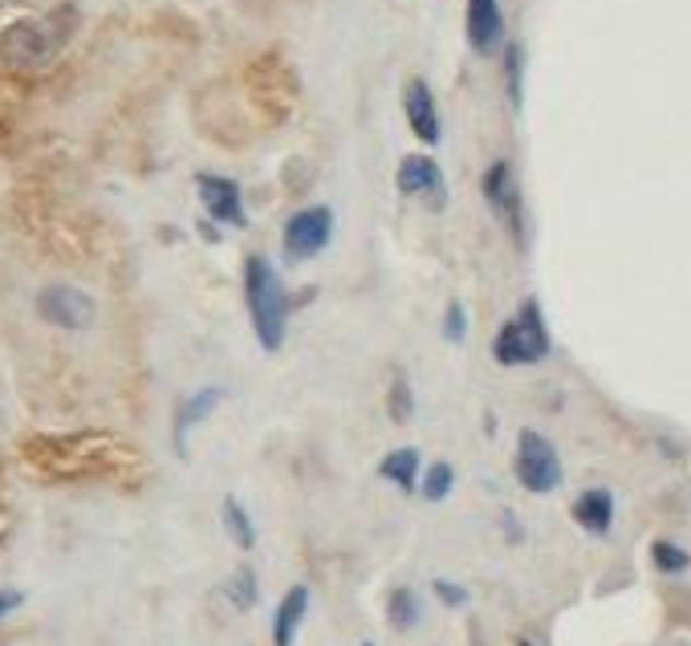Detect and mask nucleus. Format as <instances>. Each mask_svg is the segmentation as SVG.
<instances>
[{
  "instance_id": "obj_1",
  "label": "nucleus",
  "mask_w": 691,
  "mask_h": 646,
  "mask_svg": "<svg viewBox=\"0 0 691 646\" xmlns=\"http://www.w3.org/2000/svg\"><path fill=\"white\" fill-rule=\"evenodd\" d=\"M21 463L49 484H118L147 480L143 451L115 431H37L21 439Z\"/></svg>"
},
{
  "instance_id": "obj_2",
  "label": "nucleus",
  "mask_w": 691,
  "mask_h": 646,
  "mask_svg": "<svg viewBox=\"0 0 691 646\" xmlns=\"http://www.w3.org/2000/svg\"><path fill=\"white\" fill-rule=\"evenodd\" d=\"M73 25H78L73 4H58L54 13L42 16L25 13L16 16V21H9V25H0V66L13 73L42 70L45 61L70 42Z\"/></svg>"
},
{
  "instance_id": "obj_3",
  "label": "nucleus",
  "mask_w": 691,
  "mask_h": 646,
  "mask_svg": "<svg viewBox=\"0 0 691 646\" xmlns=\"http://www.w3.org/2000/svg\"><path fill=\"white\" fill-rule=\"evenodd\" d=\"M245 309L248 321H253V333L265 354H277L281 342H285L289 330V309H293V297H289L285 281L273 269V260L253 252L245 257Z\"/></svg>"
},
{
  "instance_id": "obj_4",
  "label": "nucleus",
  "mask_w": 691,
  "mask_h": 646,
  "mask_svg": "<svg viewBox=\"0 0 691 646\" xmlns=\"http://www.w3.org/2000/svg\"><path fill=\"white\" fill-rule=\"evenodd\" d=\"M297 94H302L297 73L277 49H265L245 66V98L265 127L285 122L293 115V106H297Z\"/></svg>"
},
{
  "instance_id": "obj_5",
  "label": "nucleus",
  "mask_w": 691,
  "mask_h": 646,
  "mask_svg": "<svg viewBox=\"0 0 691 646\" xmlns=\"http://www.w3.org/2000/svg\"><path fill=\"white\" fill-rule=\"evenodd\" d=\"M492 359L501 366H534V362L549 359V326L541 314V302L520 305L517 314L504 321L496 338H492Z\"/></svg>"
},
{
  "instance_id": "obj_6",
  "label": "nucleus",
  "mask_w": 691,
  "mask_h": 646,
  "mask_svg": "<svg viewBox=\"0 0 691 646\" xmlns=\"http://www.w3.org/2000/svg\"><path fill=\"white\" fill-rule=\"evenodd\" d=\"M513 472H517L520 489L546 496L562 484V456L558 447L549 444L541 431H520L517 435V460H513Z\"/></svg>"
},
{
  "instance_id": "obj_7",
  "label": "nucleus",
  "mask_w": 691,
  "mask_h": 646,
  "mask_svg": "<svg viewBox=\"0 0 691 646\" xmlns=\"http://www.w3.org/2000/svg\"><path fill=\"white\" fill-rule=\"evenodd\" d=\"M333 240V212L326 203H314V208H302L285 220V232H281V248H285V260L293 265H305V260L321 257Z\"/></svg>"
},
{
  "instance_id": "obj_8",
  "label": "nucleus",
  "mask_w": 691,
  "mask_h": 646,
  "mask_svg": "<svg viewBox=\"0 0 691 646\" xmlns=\"http://www.w3.org/2000/svg\"><path fill=\"white\" fill-rule=\"evenodd\" d=\"M480 191H484L492 215H496L504 224V232L513 236V245L525 248V203H520V187H517V175H513V163H508V158L489 163V172L480 179Z\"/></svg>"
},
{
  "instance_id": "obj_9",
  "label": "nucleus",
  "mask_w": 691,
  "mask_h": 646,
  "mask_svg": "<svg viewBox=\"0 0 691 646\" xmlns=\"http://www.w3.org/2000/svg\"><path fill=\"white\" fill-rule=\"evenodd\" d=\"M37 314H42V321H49L54 330L78 333L94 326L98 305H94V297H90L86 289L58 281V285H45L42 293H37Z\"/></svg>"
},
{
  "instance_id": "obj_10",
  "label": "nucleus",
  "mask_w": 691,
  "mask_h": 646,
  "mask_svg": "<svg viewBox=\"0 0 691 646\" xmlns=\"http://www.w3.org/2000/svg\"><path fill=\"white\" fill-rule=\"evenodd\" d=\"M395 187L407 200H423L432 212H444L447 208V184H444V167L435 163L432 155H407L395 172Z\"/></svg>"
},
{
  "instance_id": "obj_11",
  "label": "nucleus",
  "mask_w": 691,
  "mask_h": 646,
  "mask_svg": "<svg viewBox=\"0 0 691 646\" xmlns=\"http://www.w3.org/2000/svg\"><path fill=\"white\" fill-rule=\"evenodd\" d=\"M196 191H200V203H203V212H208V220L229 224V228H245L248 224L245 196H241V184H236V179L203 172L196 175Z\"/></svg>"
},
{
  "instance_id": "obj_12",
  "label": "nucleus",
  "mask_w": 691,
  "mask_h": 646,
  "mask_svg": "<svg viewBox=\"0 0 691 646\" xmlns=\"http://www.w3.org/2000/svg\"><path fill=\"white\" fill-rule=\"evenodd\" d=\"M403 115L407 127L423 146H435L444 139V122H440V106H435V94L423 78H407L403 86Z\"/></svg>"
},
{
  "instance_id": "obj_13",
  "label": "nucleus",
  "mask_w": 691,
  "mask_h": 646,
  "mask_svg": "<svg viewBox=\"0 0 691 646\" xmlns=\"http://www.w3.org/2000/svg\"><path fill=\"white\" fill-rule=\"evenodd\" d=\"M464 33L468 45L480 58H492L504 45V13L501 0H468V13H464Z\"/></svg>"
},
{
  "instance_id": "obj_14",
  "label": "nucleus",
  "mask_w": 691,
  "mask_h": 646,
  "mask_svg": "<svg viewBox=\"0 0 691 646\" xmlns=\"http://www.w3.org/2000/svg\"><path fill=\"white\" fill-rule=\"evenodd\" d=\"M220 402H224V390L220 387H203V390H196V395H188V399L179 402V411H175V451H179V456H188L191 431L200 427L203 419L212 415Z\"/></svg>"
},
{
  "instance_id": "obj_15",
  "label": "nucleus",
  "mask_w": 691,
  "mask_h": 646,
  "mask_svg": "<svg viewBox=\"0 0 691 646\" xmlns=\"http://www.w3.org/2000/svg\"><path fill=\"white\" fill-rule=\"evenodd\" d=\"M305 614H309V586H289L273 614V646L297 643V631H302Z\"/></svg>"
},
{
  "instance_id": "obj_16",
  "label": "nucleus",
  "mask_w": 691,
  "mask_h": 646,
  "mask_svg": "<svg viewBox=\"0 0 691 646\" xmlns=\"http://www.w3.org/2000/svg\"><path fill=\"white\" fill-rule=\"evenodd\" d=\"M574 520L586 532H594V537L610 532V525H614V496H610L606 489L582 492V496L574 501Z\"/></svg>"
},
{
  "instance_id": "obj_17",
  "label": "nucleus",
  "mask_w": 691,
  "mask_h": 646,
  "mask_svg": "<svg viewBox=\"0 0 691 646\" xmlns=\"http://www.w3.org/2000/svg\"><path fill=\"white\" fill-rule=\"evenodd\" d=\"M378 475L383 480H390L399 492H419V451L415 447H395V451H387L383 456V463H378Z\"/></svg>"
},
{
  "instance_id": "obj_18",
  "label": "nucleus",
  "mask_w": 691,
  "mask_h": 646,
  "mask_svg": "<svg viewBox=\"0 0 691 646\" xmlns=\"http://www.w3.org/2000/svg\"><path fill=\"white\" fill-rule=\"evenodd\" d=\"M220 517H224V529H229L232 545L245 549V553H253V549H257V525H253L248 508L236 501V496H224V508H220Z\"/></svg>"
},
{
  "instance_id": "obj_19",
  "label": "nucleus",
  "mask_w": 691,
  "mask_h": 646,
  "mask_svg": "<svg viewBox=\"0 0 691 646\" xmlns=\"http://www.w3.org/2000/svg\"><path fill=\"white\" fill-rule=\"evenodd\" d=\"M419 618H423V602H419V594L411 586H399L390 589L387 598V622L395 631H411L419 626Z\"/></svg>"
},
{
  "instance_id": "obj_20",
  "label": "nucleus",
  "mask_w": 691,
  "mask_h": 646,
  "mask_svg": "<svg viewBox=\"0 0 691 646\" xmlns=\"http://www.w3.org/2000/svg\"><path fill=\"white\" fill-rule=\"evenodd\" d=\"M387 415L390 423H411V415H415V395H411V383H407L403 371L390 374V390H387Z\"/></svg>"
},
{
  "instance_id": "obj_21",
  "label": "nucleus",
  "mask_w": 691,
  "mask_h": 646,
  "mask_svg": "<svg viewBox=\"0 0 691 646\" xmlns=\"http://www.w3.org/2000/svg\"><path fill=\"white\" fill-rule=\"evenodd\" d=\"M452 489H456V468H452L447 460L432 463L428 472L419 475V492H423V501L440 504L444 496H452Z\"/></svg>"
},
{
  "instance_id": "obj_22",
  "label": "nucleus",
  "mask_w": 691,
  "mask_h": 646,
  "mask_svg": "<svg viewBox=\"0 0 691 646\" xmlns=\"http://www.w3.org/2000/svg\"><path fill=\"white\" fill-rule=\"evenodd\" d=\"M224 594H229V602L236 606V610H253V606L260 602V586H257V574L248 569V565H241L236 574H232V582L224 586Z\"/></svg>"
},
{
  "instance_id": "obj_23",
  "label": "nucleus",
  "mask_w": 691,
  "mask_h": 646,
  "mask_svg": "<svg viewBox=\"0 0 691 646\" xmlns=\"http://www.w3.org/2000/svg\"><path fill=\"white\" fill-rule=\"evenodd\" d=\"M520 78H525V49L520 45H508L504 49V90H508V102L520 110Z\"/></svg>"
},
{
  "instance_id": "obj_24",
  "label": "nucleus",
  "mask_w": 691,
  "mask_h": 646,
  "mask_svg": "<svg viewBox=\"0 0 691 646\" xmlns=\"http://www.w3.org/2000/svg\"><path fill=\"white\" fill-rule=\"evenodd\" d=\"M651 561L659 565L663 574H683V569L691 565L688 553H683L679 545H671V541H655V545H651Z\"/></svg>"
},
{
  "instance_id": "obj_25",
  "label": "nucleus",
  "mask_w": 691,
  "mask_h": 646,
  "mask_svg": "<svg viewBox=\"0 0 691 646\" xmlns=\"http://www.w3.org/2000/svg\"><path fill=\"white\" fill-rule=\"evenodd\" d=\"M440 330H444L447 342H456V345L468 338V309H464V302L444 305V326H440Z\"/></svg>"
},
{
  "instance_id": "obj_26",
  "label": "nucleus",
  "mask_w": 691,
  "mask_h": 646,
  "mask_svg": "<svg viewBox=\"0 0 691 646\" xmlns=\"http://www.w3.org/2000/svg\"><path fill=\"white\" fill-rule=\"evenodd\" d=\"M435 598H440L444 606H452V610H460V606H468V589L440 577V582H435Z\"/></svg>"
},
{
  "instance_id": "obj_27",
  "label": "nucleus",
  "mask_w": 691,
  "mask_h": 646,
  "mask_svg": "<svg viewBox=\"0 0 691 646\" xmlns=\"http://www.w3.org/2000/svg\"><path fill=\"white\" fill-rule=\"evenodd\" d=\"M21 602H25V594H16V589H0V618L13 614Z\"/></svg>"
},
{
  "instance_id": "obj_28",
  "label": "nucleus",
  "mask_w": 691,
  "mask_h": 646,
  "mask_svg": "<svg viewBox=\"0 0 691 646\" xmlns=\"http://www.w3.org/2000/svg\"><path fill=\"white\" fill-rule=\"evenodd\" d=\"M4 541H9V517L0 513V545H4Z\"/></svg>"
},
{
  "instance_id": "obj_29",
  "label": "nucleus",
  "mask_w": 691,
  "mask_h": 646,
  "mask_svg": "<svg viewBox=\"0 0 691 646\" xmlns=\"http://www.w3.org/2000/svg\"><path fill=\"white\" fill-rule=\"evenodd\" d=\"M0 489H4V468H0Z\"/></svg>"
},
{
  "instance_id": "obj_30",
  "label": "nucleus",
  "mask_w": 691,
  "mask_h": 646,
  "mask_svg": "<svg viewBox=\"0 0 691 646\" xmlns=\"http://www.w3.org/2000/svg\"><path fill=\"white\" fill-rule=\"evenodd\" d=\"M362 646H375V643H362Z\"/></svg>"
}]
</instances>
